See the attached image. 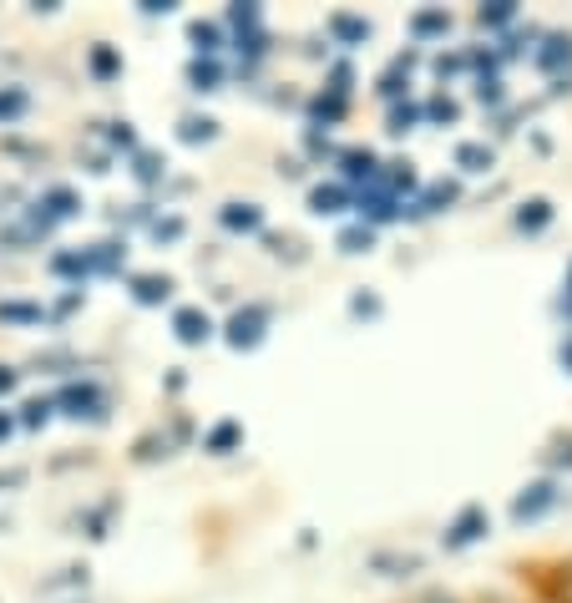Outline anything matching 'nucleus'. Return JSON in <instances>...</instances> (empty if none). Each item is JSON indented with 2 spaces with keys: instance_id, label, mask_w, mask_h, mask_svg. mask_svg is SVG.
Listing matches in <instances>:
<instances>
[{
  "instance_id": "f03ea898",
  "label": "nucleus",
  "mask_w": 572,
  "mask_h": 603,
  "mask_svg": "<svg viewBox=\"0 0 572 603\" xmlns=\"http://www.w3.org/2000/svg\"><path fill=\"white\" fill-rule=\"evenodd\" d=\"M173 325H178V335H183L188 345H198V340L208 335V315H198V310H178Z\"/></svg>"
},
{
  "instance_id": "1a4fd4ad",
  "label": "nucleus",
  "mask_w": 572,
  "mask_h": 603,
  "mask_svg": "<svg viewBox=\"0 0 572 603\" xmlns=\"http://www.w3.org/2000/svg\"><path fill=\"white\" fill-rule=\"evenodd\" d=\"M547 223V203H532V213H522V229H542Z\"/></svg>"
},
{
  "instance_id": "39448f33",
  "label": "nucleus",
  "mask_w": 572,
  "mask_h": 603,
  "mask_svg": "<svg viewBox=\"0 0 572 603\" xmlns=\"http://www.w3.org/2000/svg\"><path fill=\"white\" fill-rule=\"evenodd\" d=\"M476 527H481V512L471 507V512H466V517L456 522V533H451V543H471V538H476Z\"/></svg>"
},
{
  "instance_id": "9b49d317",
  "label": "nucleus",
  "mask_w": 572,
  "mask_h": 603,
  "mask_svg": "<svg viewBox=\"0 0 572 603\" xmlns=\"http://www.w3.org/2000/svg\"><path fill=\"white\" fill-rule=\"evenodd\" d=\"M335 31H340V36H350V41H355V36H365V26H360V21H335Z\"/></svg>"
},
{
  "instance_id": "f257e3e1",
  "label": "nucleus",
  "mask_w": 572,
  "mask_h": 603,
  "mask_svg": "<svg viewBox=\"0 0 572 603\" xmlns=\"http://www.w3.org/2000/svg\"><path fill=\"white\" fill-rule=\"evenodd\" d=\"M259 325H264V310L233 315V330H228V340H233V345H254V340H259Z\"/></svg>"
},
{
  "instance_id": "9d476101",
  "label": "nucleus",
  "mask_w": 572,
  "mask_h": 603,
  "mask_svg": "<svg viewBox=\"0 0 572 603\" xmlns=\"http://www.w3.org/2000/svg\"><path fill=\"white\" fill-rule=\"evenodd\" d=\"M137 294H142V299H157V294H168V279H142V284H137Z\"/></svg>"
},
{
  "instance_id": "0eeeda50",
  "label": "nucleus",
  "mask_w": 572,
  "mask_h": 603,
  "mask_svg": "<svg viewBox=\"0 0 572 603\" xmlns=\"http://www.w3.org/2000/svg\"><path fill=\"white\" fill-rule=\"evenodd\" d=\"M21 107H26V97H21V92H0V117H16Z\"/></svg>"
},
{
  "instance_id": "423d86ee",
  "label": "nucleus",
  "mask_w": 572,
  "mask_h": 603,
  "mask_svg": "<svg viewBox=\"0 0 572 603\" xmlns=\"http://www.w3.org/2000/svg\"><path fill=\"white\" fill-rule=\"evenodd\" d=\"M461 163L466 168H486V163H492V153H486V147H461Z\"/></svg>"
},
{
  "instance_id": "7ed1b4c3",
  "label": "nucleus",
  "mask_w": 572,
  "mask_h": 603,
  "mask_svg": "<svg viewBox=\"0 0 572 603\" xmlns=\"http://www.w3.org/2000/svg\"><path fill=\"white\" fill-rule=\"evenodd\" d=\"M547 502H552V487H532V497H522V502H517V517H537Z\"/></svg>"
},
{
  "instance_id": "20e7f679",
  "label": "nucleus",
  "mask_w": 572,
  "mask_h": 603,
  "mask_svg": "<svg viewBox=\"0 0 572 603\" xmlns=\"http://www.w3.org/2000/svg\"><path fill=\"white\" fill-rule=\"evenodd\" d=\"M223 223H228V229H254V223H259V208H254V203H243V213H238V208H228V213H223Z\"/></svg>"
},
{
  "instance_id": "6e6552de",
  "label": "nucleus",
  "mask_w": 572,
  "mask_h": 603,
  "mask_svg": "<svg viewBox=\"0 0 572 603\" xmlns=\"http://www.w3.org/2000/svg\"><path fill=\"white\" fill-rule=\"evenodd\" d=\"M335 203H340L335 188H319V193H314V208H319V213H335Z\"/></svg>"
},
{
  "instance_id": "f8f14e48",
  "label": "nucleus",
  "mask_w": 572,
  "mask_h": 603,
  "mask_svg": "<svg viewBox=\"0 0 572 603\" xmlns=\"http://www.w3.org/2000/svg\"><path fill=\"white\" fill-rule=\"evenodd\" d=\"M233 436H238V426H218V431H213V446H228Z\"/></svg>"
},
{
  "instance_id": "ddd939ff",
  "label": "nucleus",
  "mask_w": 572,
  "mask_h": 603,
  "mask_svg": "<svg viewBox=\"0 0 572 603\" xmlns=\"http://www.w3.org/2000/svg\"><path fill=\"white\" fill-rule=\"evenodd\" d=\"M11 203H16L11 193H0V223H6V213H11Z\"/></svg>"
}]
</instances>
